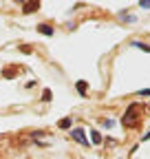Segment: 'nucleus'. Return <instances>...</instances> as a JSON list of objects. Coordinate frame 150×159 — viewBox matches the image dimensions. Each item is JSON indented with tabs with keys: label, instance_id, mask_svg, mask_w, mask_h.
Masks as SVG:
<instances>
[{
	"label": "nucleus",
	"instance_id": "nucleus-10",
	"mask_svg": "<svg viewBox=\"0 0 150 159\" xmlns=\"http://www.w3.org/2000/svg\"><path fill=\"white\" fill-rule=\"evenodd\" d=\"M102 126H104V128H113V126H115V122H113V119H102Z\"/></svg>",
	"mask_w": 150,
	"mask_h": 159
},
{
	"label": "nucleus",
	"instance_id": "nucleus-14",
	"mask_svg": "<svg viewBox=\"0 0 150 159\" xmlns=\"http://www.w3.org/2000/svg\"><path fill=\"white\" fill-rule=\"evenodd\" d=\"M148 139H150V133H146V135H143V142H148Z\"/></svg>",
	"mask_w": 150,
	"mask_h": 159
},
{
	"label": "nucleus",
	"instance_id": "nucleus-13",
	"mask_svg": "<svg viewBox=\"0 0 150 159\" xmlns=\"http://www.w3.org/2000/svg\"><path fill=\"white\" fill-rule=\"evenodd\" d=\"M137 95H141V97H143V95H150V89H143V91H139Z\"/></svg>",
	"mask_w": 150,
	"mask_h": 159
},
{
	"label": "nucleus",
	"instance_id": "nucleus-15",
	"mask_svg": "<svg viewBox=\"0 0 150 159\" xmlns=\"http://www.w3.org/2000/svg\"><path fill=\"white\" fill-rule=\"evenodd\" d=\"M15 2H22V5H24V2H27V0H15Z\"/></svg>",
	"mask_w": 150,
	"mask_h": 159
},
{
	"label": "nucleus",
	"instance_id": "nucleus-6",
	"mask_svg": "<svg viewBox=\"0 0 150 159\" xmlns=\"http://www.w3.org/2000/svg\"><path fill=\"white\" fill-rule=\"evenodd\" d=\"M90 142L95 144V146L102 144V135H99V130H90Z\"/></svg>",
	"mask_w": 150,
	"mask_h": 159
},
{
	"label": "nucleus",
	"instance_id": "nucleus-3",
	"mask_svg": "<svg viewBox=\"0 0 150 159\" xmlns=\"http://www.w3.org/2000/svg\"><path fill=\"white\" fill-rule=\"evenodd\" d=\"M38 9H40V0H27V2H24V13L29 16V13H33V11H38Z\"/></svg>",
	"mask_w": 150,
	"mask_h": 159
},
{
	"label": "nucleus",
	"instance_id": "nucleus-1",
	"mask_svg": "<svg viewBox=\"0 0 150 159\" xmlns=\"http://www.w3.org/2000/svg\"><path fill=\"white\" fill-rule=\"evenodd\" d=\"M141 113H143V108H141V104H130L128 108H126V113H124V117H121V124L126 126V128H133V126H137V122L141 119Z\"/></svg>",
	"mask_w": 150,
	"mask_h": 159
},
{
	"label": "nucleus",
	"instance_id": "nucleus-7",
	"mask_svg": "<svg viewBox=\"0 0 150 159\" xmlns=\"http://www.w3.org/2000/svg\"><path fill=\"white\" fill-rule=\"evenodd\" d=\"M130 47H135V49H143V51H148V53H150V44H143V42H139V40L130 42Z\"/></svg>",
	"mask_w": 150,
	"mask_h": 159
},
{
	"label": "nucleus",
	"instance_id": "nucleus-5",
	"mask_svg": "<svg viewBox=\"0 0 150 159\" xmlns=\"http://www.w3.org/2000/svg\"><path fill=\"white\" fill-rule=\"evenodd\" d=\"M75 86H77V93L80 95H86V91H88V82H86V80H80Z\"/></svg>",
	"mask_w": 150,
	"mask_h": 159
},
{
	"label": "nucleus",
	"instance_id": "nucleus-12",
	"mask_svg": "<svg viewBox=\"0 0 150 159\" xmlns=\"http://www.w3.org/2000/svg\"><path fill=\"white\" fill-rule=\"evenodd\" d=\"M139 7L141 9H150V0H139Z\"/></svg>",
	"mask_w": 150,
	"mask_h": 159
},
{
	"label": "nucleus",
	"instance_id": "nucleus-11",
	"mask_svg": "<svg viewBox=\"0 0 150 159\" xmlns=\"http://www.w3.org/2000/svg\"><path fill=\"white\" fill-rule=\"evenodd\" d=\"M15 75V69H7V71H2V77H13Z\"/></svg>",
	"mask_w": 150,
	"mask_h": 159
},
{
	"label": "nucleus",
	"instance_id": "nucleus-9",
	"mask_svg": "<svg viewBox=\"0 0 150 159\" xmlns=\"http://www.w3.org/2000/svg\"><path fill=\"white\" fill-rule=\"evenodd\" d=\"M42 99H44V102H51V99H53V93H51L49 89H44V93H42Z\"/></svg>",
	"mask_w": 150,
	"mask_h": 159
},
{
	"label": "nucleus",
	"instance_id": "nucleus-2",
	"mask_svg": "<svg viewBox=\"0 0 150 159\" xmlns=\"http://www.w3.org/2000/svg\"><path fill=\"white\" fill-rule=\"evenodd\" d=\"M71 137L75 139V142H80L82 146H88V139H86V135H84L82 128H71Z\"/></svg>",
	"mask_w": 150,
	"mask_h": 159
},
{
	"label": "nucleus",
	"instance_id": "nucleus-8",
	"mask_svg": "<svg viewBox=\"0 0 150 159\" xmlns=\"http://www.w3.org/2000/svg\"><path fill=\"white\" fill-rule=\"evenodd\" d=\"M58 126H60V128H64V130H66V128H71V117L60 119V124H58Z\"/></svg>",
	"mask_w": 150,
	"mask_h": 159
},
{
	"label": "nucleus",
	"instance_id": "nucleus-4",
	"mask_svg": "<svg viewBox=\"0 0 150 159\" xmlns=\"http://www.w3.org/2000/svg\"><path fill=\"white\" fill-rule=\"evenodd\" d=\"M38 31H40L42 35H46V38H51V35H55V31H53V27H51V25H46V22H42V25H38Z\"/></svg>",
	"mask_w": 150,
	"mask_h": 159
}]
</instances>
